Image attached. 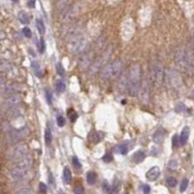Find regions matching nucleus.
<instances>
[{
  "label": "nucleus",
  "instance_id": "a211bd4d",
  "mask_svg": "<svg viewBox=\"0 0 194 194\" xmlns=\"http://www.w3.org/2000/svg\"><path fill=\"white\" fill-rule=\"evenodd\" d=\"M189 134H190V129L188 126H185V128L182 129V131L181 133V136L179 138V140H180V145L181 146H185V144L188 141V137H189Z\"/></svg>",
  "mask_w": 194,
  "mask_h": 194
},
{
  "label": "nucleus",
  "instance_id": "423d86ee",
  "mask_svg": "<svg viewBox=\"0 0 194 194\" xmlns=\"http://www.w3.org/2000/svg\"><path fill=\"white\" fill-rule=\"evenodd\" d=\"M94 56V52H89L84 53L83 56L81 57V59L79 60V64H78V67L81 71H86L89 68V66L91 65L93 60V56Z\"/></svg>",
  "mask_w": 194,
  "mask_h": 194
},
{
  "label": "nucleus",
  "instance_id": "8fccbe9b",
  "mask_svg": "<svg viewBox=\"0 0 194 194\" xmlns=\"http://www.w3.org/2000/svg\"><path fill=\"white\" fill-rule=\"evenodd\" d=\"M71 112H72L71 114H69V117H70L71 121H72V122H74V121H75L76 119H77L78 116H77V114H76L75 112H74V111H72V110H71Z\"/></svg>",
  "mask_w": 194,
  "mask_h": 194
},
{
  "label": "nucleus",
  "instance_id": "13d9d810",
  "mask_svg": "<svg viewBox=\"0 0 194 194\" xmlns=\"http://www.w3.org/2000/svg\"><path fill=\"white\" fill-rule=\"evenodd\" d=\"M125 194H128V193H125Z\"/></svg>",
  "mask_w": 194,
  "mask_h": 194
},
{
  "label": "nucleus",
  "instance_id": "7ed1b4c3",
  "mask_svg": "<svg viewBox=\"0 0 194 194\" xmlns=\"http://www.w3.org/2000/svg\"><path fill=\"white\" fill-rule=\"evenodd\" d=\"M87 46V39L83 36L77 35L76 37L71 39L70 44L68 45V49H69V52H70L71 53L79 54V53H83L84 49H86Z\"/></svg>",
  "mask_w": 194,
  "mask_h": 194
},
{
  "label": "nucleus",
  "instance_id": "4be33fe9",
  "mask_svg": "<svg viewBox=\"0 0 194 194\" xmlns=\"http://www.w3.org/2000/svg\"><path fill=\"white\" fill-rule=\"evenodd\" d=\"M19 22H21L23 24H27L30 22V16L26 13V12H24V11H22V12H19Z\"/></svg>",
  "mask_w": 194,
  "mask_h": 194
},
{
  "label": "nucleus",
  "instance_id": "58836bf2",
  "mask_svg": "<svg viewBox=\"0 0 194 194\" xmlns=\"http://www.w3.org/2000/svg\"><path fill=\"white\" fill-rule=\"evenodd\" d=\"M45 94H46V98H47V101L48 103L51 105L52 102H53V95H52V92L49 90V89H46V91H45Z\"/></svg>",
  "mask_w": 194,
  "mask_h": 194
},
{
  "label": "nucleus",
  "instance_id": "412c9836",
  "mask_svg": "<svg viewBox=\"0 0 194 194\" xmlns=\"http://www.w3.org/2000/svg\"><path fill=\"white\" fill-rule=\"evenodd\" d=\"M13 69L12 64L7 60H0V73L10 72Z\"/></svg>",
  "mask_w": 194,
  "mask_h": 194
},
{
  "label": "nucleus",
  "instance_id": "e433bc0d",
  "mask_svg": "<svg viewBox=\"0 0 194 194\" xmlns=\"http://www.w3.org/2000/svg\"><path fill=\"white\" fill-rule=\"evenodd\" d=\"M56 121H57V125L59 127H62V126L65 125V118H64L62 116H58Z\"/></svg>",
  "mask_w": 194,
  "mask_h": 194
},
{
  "label": "nucleus",
  "instance_id": "1a4fd4ad",
  "mask_svg": "<svg viewBox=\"0 0 194 194\" xmlns=\"http://www.w3.org/2000/svg\"><path fill=\"white\" fill-rule=\"evenodd\" d=\"M164 78H165V72H164V68L161 64H156L155 69H153V81L157 87L161 86L164 82Z\"/></svg>",
  "mask_w": 194,
  "mask_h": 194
},
{
  "label": "nucleus",
  "instance_id": "864d4df0",
  "mask_svg": "<svg viewBox=\"0 0 194 194\" xmlns=\"http://www.w3.org/2000/svg\"><path fill=\"white\" fill-rule=\"evenodd\" d=\"M28 7H30V8H34V6H35V0H29L28 3Z\"/></svg>",
  "mask_w": 194,
  "mask_h": 194
},
{
  "label": "nucleus",
  "instance_id": "a19ab883",
  "mask_svg": "<svg viewBox=\"0 0 194 194\" xmlns=\"http://www.w3.org/2000/svg\"><path fill=\"white\" fill-rule=\"evenodd\" d=\"M22 33H23V35L27 38H30L32 36V32L30 30V28H28V27H24L22 29Z\"/></svg>",
  "mask_w": 194,
  "mask_h": 194
},
{
  "label": "nucleus",
  "instance_id": "473e14b6",
  "mask_svg": "<svg viewBox=\"0 0 194 194\" xmlns=\"http://www.w3.org/2000/svg\"><path fill=\"white\" fill-rule=\"evenodd\" d=\"M56 72L59 76H63L64 74H65V70H64V68L62 66L61 63H57L56 64Z\"/></svg>",
  "mask_w": 194,
  "mask_h": 194
},
{
  "label": "nucleus",
  "instance_id": "603ef678",
  "mask_svg": "<svg viewBox=\"0 0 194 194\" xmlns=\"http://www.w3.org/2000/svg\"><path fill=\"white\" fill-rule=\"evenodd\" d=\"M143 191H144V193H145V194H148V193H150V191H151L150 185H144V186H143Z\"/></svg>",
  "mask_w": 194,
  "mask_h": 194
},
{
  "label": "nucleus",
  "instance_id": "79ce46f5",
  "mask_svg": "<svg viewBox=\"0 0 194 194\" xmlns=\"http://www.w3.org/2000/svg\"><path fill=\"white\" fill-rule=\"evenodd\" d=\"M16 194H33V191L30 188H22V189L18 191Z\"/></svg>",
  "mask_w": 194,
  "mask_h": 194
},
{
  "label": "nucleus",
  "instance_id": "c9c22d12",
  "mask_svg": "<svg viewBox=\"0 0 194 194\" xmlns=\"http://www.w3.org/2000/svg\"><path fill=\"white\" fill-rule=\"evenodd\" d=\"M188 186V180L187 179H183V180L182 181V183H181V191L183 192V191H185L186 190V188Z\"/></svg>",
  "mask_w": 194,
  "mask_h": 194
},
{
  "label": "nucleus",
  "instance_id": "a18cd8bd",
  "mask_svg": "<svg viewBox=\"0 0 194 194\" xmlns=\"http://www.w3.org/2000/svg\"><path fill=\"white\" fill-rule=\"evenodd\" d=\"M103 190L105 192H109V193H110V190H111V186L109 185L108 182H106V181H104V182H103Z\"/></svg>",
  "mask_w": 194,
  "mask_h": 194
},
{
  "label": "nucleus",
  "instance_id": "f257e3e1",
  "mask_svg": "<svg viewBox=\"0 0 194 194\" xmlns=\"http://www.w3.org/2000/svg\"><path fill=\"white\" fill-rule=\"evenodd\" d=\"M141 87V66L135 63L131 65L128 73L127 90L131 96H137Z\"/></svg>",
  "mask_w": 194,
  "mask_h": 194
},
{
  "label": "nucleus",
  "instance_id": "2f4dec72",
  "mask_svg": "<svg viewBox=\"0 0 194 194\" xmlns=\"http://www.w3.org/2000/svg\"><path fill=\"white\" fill-rule=\"evenodd\" d=\"M119 185H121V183H119L118 181H117L115 183H114V185L111 187L110 194H117L119 191Z\"/></svg>",
  "mask_w": 194,
  "mask_h": 194
},
{
  "label": "nucleus",
  "instance_id": "4468645a",
  "mask_svg": "<svg viewBox=\"0 0 194 194\" xmlns=\"http://www.w3.org/2000/svg\"><path fill=\"white\" fill-rule=\"evenodd\" d=\"M127 87H128V75L125 72V73L122 74L118 80L117 88H118L119 92H124L127 89Z\"/></svg>",
  "mask_w": 194,
  "mask_h": 194
},
{
  "label": "nucleus",
  "instance_id": "ea45409f",
  "mask_svg": "<svg viewBox=\"0 0 194 194\" xmlns=\"http://www.w3.org/2000/svg\"><path fill=\"white\" fill-rule=\"evenodd\" d=\"M113 155L111 152H107L105 155L103 156V160L105 161V162H107V163H109V162H111L112 160H113Z\"/></svg>",
  "mask_w": 194,
  "mask_h": 194
},
{
  "label": "nucleus",
  "instance_id": "4c0bfd02",
  "mask_svg": "<svg viewBox=\"0 0 194 194\" xmlns=\"http://www.w3.org/2000/svg\"><path fill=\"white\" fill-rule=\"evenodd\" d=\"M39 190H40V192H41L42 194H46L47 191H48V187H47V185H45L44 182H40V185H39Z\"/></svg>",
  "mask_w": 194,
  "mask_h": 194
},
{
  "label": "nucleus",
  "instance_id": "37998d69",
  "mask_svg": "<svg viewBox=\"0 0 194 194\" xmlns=\"http://www.w3.org/2000/svg\"><path fill=\"white\" fill-rule=\"evenodd\" d=\"M83 187L82 185H77L75 186V188H74V192H75V194H83Z\"/></svg>",
  "mask_w": 194,
  "mask_h": 194
},
{
  "label": "nucleus",
  "instance_id": "5701e85b",
  "mask_svg": "<svg viewBox=\"0 0 194 194\" xmlns=\"http://www.w3.org/2000/svg\"><path fill=\"white\" fill-rule=\"evenodd\" d=\"M63 180H64V182L67 183V185H69V183L72 182V174H71L70 169L68 167H65L63 170Z\"/></svg>",
  "mask_w": 194,
  "mask_h": 194
},
{
  "label": "nucleus",
  "instance_id": "cd10ccee",
  "mask_svg": "<svg viewBox=\"0 0 194 194\" xmlns=\"http://www.w3.org/2000/svg\"><path fill=\"white\" fill-rule=\"evenodd\" d=\"M101 139H102V137H100V133L96 132V131L92 132V133L90 134V136H89V140H90V141H91L92 143H94V144L100 142Z\"/></svg>",
  "mask_w": 194,
  "mask_h": 194
},
{
  "label": "nucleus",
  "instance_id": "2eb2a0df",
  "mask_svg": "<svg viewBox=\"0 0 194 194\" xmlns=\"http://www.w3.org/2000/svg\"><path fill=\"white\" fill-rule=\"evenodd\" d=\"M159 175H160V169H159L157 166H155V167L151 168L150 170L147 172L146 176H147V179L148 181L153 182V181L157 180Z\"/></svg>",
  "mask_w": 194,
  "mask_h": 194
},
{
  "label": "nucleus",
  "instance_id": "f704fd0d",
  "mask_svg": "<svg viewBox=\"0 0 194 194\" xmlns=\"http://www.w3.org/2000/svg\"><path fill=\"white\" fill-rule=\"evenodd\" d=\"M72 160H73V165L76 169H81L82 168V164H81V162H80V160L78 159L77 156H73Z\"/></svg>",
  "mask_w": 194,
  "mask_h": 194
},
{
  "label": "nucleus",
  "instance_id": "7c9ffc66",
  "mask_svg": "<svg viewBox=\"0 0 194 194\" xmlns=\"http://www.w3.org/2000/svg\"><path fill=\"white\" fill-rule=\"evenodd\" d=\"M32 68L34 70V73H35L38 77H41L42 72H41V68H40V65H39L38 61H35V60L32 61Z\"/></svg>",
  "mask_w": 194,
  "mask_h": 194
},
{
  "label": "nucleus",
  "instance_id": "9b49d317",
  "mask_svg": "<svg viewBox=\"0 0 194 194\" xmlns=\"http://www.w3.org/2000/svg\"><path fill=\"white\" fill-rule=\"evenodd\" d=\"M80 31H81V28H80L79 24H70L66 27L65 30L63 31L62 35L65 39H73L74 37H76L77 35H79Z\"/></svg>",
  "mask_w": 194,
  "mask_h": 194
},
{
  "label": "nucleus",
  "instance_id": "c85d7f7f",
  "mask_svg": "<svg viewBox=\"0 0 194 194\" xmlns=\"http://www.w3.org/2000/svg\"><path fill=\"white\" fill-rule=\"evenodd\" d=\"M96 174L94 172H88L87 175V181L89 185H94V183L96 182Z\"/></svg>",
  "mask_w": 194,
  "mask_h": 194
},
{
  "label": "nucleus",
  "instance_id": "aec40b11",
  "mask_svg": "<svg viewBox=\"0 0 194 194\" xmlns=\"http://www.w3.org/2000/svg\"><path fill=\"white\" fill-rule=\"evenodd\" d=\"M146 157V155H145V152H144L143 151H136L135 153L132 156V160L135 162V163H141L144 161V159H145Z\"/></svg>",
  "mask_w": 194,
  "mask_h": 194
},
{
  "label": "nucleus",
  "instance_id": "3c124183",
  "mask_svg": "<svg viewBox=\"0 0 194 194\" xmlns=\"http://www.w3.org/2000/svg\"><path fill=\"white\" fill-rule=\"evenodd\" d=\"M179 143H180V140H179V137L178 135H175L173 137V147H178L179 146Z\"/></svg>",
  "mask_w": 194,
  "mask_h": 194
},
{
  "label": "nucleus",
  "instance_id": "f8f14e48",
  "mask_svg": "<svg viewBox=\"0 0 194 194\" xmlns=\"http://www.w3.org/2000/svg\"><path fill=\"white\" fill-rule=\"evenodd\" d=\"M122 70V61L117 59L111 63V71H112V79H117L121 75Z\"/></svg>",
  "mask_w": 194,
  "mask_h": 194
},
{
  "label": "nucleus",
  "instance_id": "4d7b16f0",
  "mask_svg": "<svg viewBox=\"0 0 194 194\" xmlns=\"http://www.w3.org/2000/svg\"><path fill=\"white\" fill-rule=\"evenodd\" d=\"M192 99H194V90H193V92H192Z\"/></svg>",
  "mask_w": 194,
  "mask_h": 194
},
{
  "label": "nucleus",
  "instance_id": "6e6552de",
  "mask_svg": "<svg viewBox=\"0 0 194 194\" xmlns=\"http://www.w3.org/2000/svg\"><path fill=\"white\" fill-rule=\"evenodd\" d=\"M26 155H28V148L26 145H19L16 148H14V151L12 152V155H11V159L14 161H19L21 160L22 158H23Z\"/></svg>",
  "mask_w": 194,
  "mask_h": 194
},
{
  "label": "nucleus",
  "instance_id": "393cba45",
  "mask_svg": "<svg viewBox=\"0 0 194 194\" xmlns=\"http://www.w3.org/2000/svg\"><path fill=\"white\" fill-rule=\"evenodd\" d=\"M53 141V135H52V131L49 130V128L47 127L46 130H45V143H46L47 146H51Z\"/></svg>",
  "mask_w": 194,
  "mask_h": 194
},
{
  "label": "nucleus",
  "instance_id": "f03ea898",
  "mask_svg": "<svg viewBox=\"0 0 194 194\" xmlns=\"http://www.w3.org/2000/svg\"><path fill=\"white\" fill-rule=\"evenodd\" d=\"M112 51H113V47L112 46H109L105 51H104V53L100 56V57H98L97 59H95L92 64L90 66H89V68L87 69V73H88V76H93L95 75V74L100 70V69L105 66V63L106 61L109 59V57H110L111 53H112Z\"/></svg>",
  "mask_w": 194,
  "mask_h": 194
},
{
  "label": "nucleus",
  "instance_id": "f3484780",
  "mask_svg": "<svg viewBox=\"0 0 194 194\" xmlns=\"http://www.w3.org/2000/svg\"><path fill=\"white\" fill-rule=\"evenodd\" d=\"M169 79H170V83L175 87H179L182 83L181 78L176 71H173V70L170 71V73H169Z\"/></svg>",
  "mask_w": 194,
  "mask_h": 194
},
{
  "label": "nucleus",
  "instance_id": "de8ad7c7",
  "mask_svg": "<svg viewBox=\"0 0 194 194\" xmlns=\"http://www.w3.org/2000/svg\"><path fill=\"white\" fill-rule=\"evenodd\" d=\"M49 185H53V187H56V182H54V179H53V176L52 173H49Z\"/></svg>",
  "mask_w": 194,
  "mask_h": 194
},
{
  "label": "nucleus",
  "instance_id": "20e7f679",
  "mask_svg": "<svg viewBox=\"0 0 194 194\" xmlns=\"http://www.w3.org/2000/svg\"><path fill=\"white\" fill-rule=\"evenodd\" d=\"M29 134V130L26 127H22L19 129H11L7 134V142L8 144L17 143L22 139L26 138Z\"/></svg>",
  "mask_w": 194,
  "mask_h": 194
},
{
  "label": "nucleus",
  "instance_id": "49530a36",
  "mask_svg": "<svg viewBox=\"0 0 194 194\" xmlns=\"http://www.w3.org/2000/svg\"><path fill=\"white\" fill-rule=\"evenodd\" d=\"M178 167V162L176 160H172L169 163V168L171 169V170H176Z\"/></svg>",
  "mask_w": 194,
  "mask_h": 194
},
{
  "label": "nucleus",
  "instance_id": "9d476101",
  "mask_svg": "<svg viewBox=\"0 0 194 194\" xmlns=\"http://www.w3.org/2000/svg\"><path fill=\"white\" fill-rule=\"evenodd\" d=\"M32 162H33V160H32L31 155H26L23 158H22L21 160H19L17 162V165L15 167H17V168L19 169V170L27 173L29 171V169H30L31 166H32Z\"/></svg>",
  "mask_w": 194,
  "mask_h": 194
},
{
  "label": "nucleus",
  "instance_id": "a878e982",
  "mask_svg": "<svg viewBox=\"0 0 194 194\" xmlns=\"http://www.w3.org/2000/svg\"><path fill=\"white\" fill-rule=\"evenodd\" d=\"M36 27L38 29V31L40 34H45V32H46V28H45V24L44 22H42V19H36Z\"/></svg>",
  "mask_w": 194,
  "mask_h": 194
},
{
  "label": "nucleus",
  "instance_id": "bb28decb",
  "mask_svg": "<svg viewBox=\"0 0 194 194\" xmlns=\"http://www.w3.org/2000/svg\"><path fill=\"white\" fill-rule=\"evenodd\" d=\"M18 90H19V87L17 84H11V86H8L6 88H5V94L11 95V94H14Z\"/></svg>",
  "mask_w": 194,
  "mask_h": 194
},
{
  "label": "nucleus",
  "instance_id": "09e8293b",
  "mask_svg": "<svg viewBox=\"0 0 194 194\" xmlns=\"http://www.w3.org/2000/svg\"><path fill=\"white\" fill-rule=\"evenodd\" d=\"M39 51L41 53H43L45 52V41L43 39L40 40V45H39Z\"/></svg>",
  "mask_w": 194,
  "mask_h": 194
},
{
  "label": "nucleus",
  "instance_id": "6e6d98bb",
  "mask_svg": "<svg viewBox=\"0 0 194 194\" xmlns=\"http://www.w3.org/2000/svg\"><path fill=\"white\" fill-rule=\"evenodd\" d=\"M193 49H194V33H193Z\"/></svg>",
  "mask_w": 194,
  "mask_h": 194
},
{
  "label": "nucleus",
  "instance_id": "0eeeda50",
  "mask_svg": "<svg viewBox=\"0 0 194 194\" xmlns=\"http://www.w3.org/2000/svg\"><path fill=\"white\" fill-rule=\"evenodd\" d=\"M21 102H22V96L19 95V94L14 93V94H11V95H9L6 99H5L2 104V108L5 109V110H9L10 108L18 106Z\"/></svg>",
  "mask_w": 194,
  "mask_h": 194
},
{
  "label": "nucleus",
  "instance_id": "b1692460",
  "mask_svg": "<svg viewBox=\"0 0 194 194\" xmlns=\"http://www.w3.org/2000/svg\"><path fill=\"white\" fill-rule=\"evenodd\" d=\"M115 151L117 153H119V155H125L128 152V147H127V145H124V144H122V145H117L115 148Z\"/></svg>",
  "mask_w": 194,
  "mask_h": 194
},
{
  "label": "nucleus",
  "instance_id": "5fc2aeb1",
  "mask_svg": "<svg viewBox=\"0 0 194 194\" xmlns=\"http://www.w3.org/2000/svg\"><path fill=\"white\" fill-rule=\"evenodd\" d=\"M11 1H12V2H18L19 0H11Z\"/></svg>",
  "mask_w": 194,
  "mask_h": 194
},
{
  "label": "nucleus",
  "instance_id": "6ab92c4d",
  "mask_svg": "<svg viewBox=\"0 0 194 194\" xmlns=\"http://www.w3.org/2000/svg\"><path fill=\"white\" fill-rule=\"evenodd\" d=\"M22 109H19L18 106H16V107L10 108L9 110H7L6 116L10 118H16L22 115Z\"/></svg>",
  "mask_w": 194,
  "mask_h": 194
},
{
  "label": "nucleus",
  "instance_id": "39448f33",
  "mask_svg": "<svg viewBox=\"0 0 194 194\" xmlns=\"http://www.w3.org/2000/svg\"><path fill=\"white\" fill-rule=\"evenodd\" d=\"M175 60L178 67L183 72H188L190 69V60L188 59L187 54L183 49H179L176 53Z\"/></svg>",
  "mask_w": 194,
  "mask_h": 194
},
{
  "label": "nucleus",
  "instance_id": "ddd939ff",
  "mask_svg": "<svg viewBox=\"0 0 194 194\" xmlns=\"http://www.w3.org/2000/svg\"><path fill=\"white\" fill-rule=\"evenodd\" d=\"M140 97L144 103H148L150 99V90H148V84L147 81H144L143 84L140 87Z\"/></svg>",
  "mask_w": 194,
  "mask_h": 194
},
{
  "label": "nucleus",
  "instance_id": "c03bdc74",
  "mask_svg": "<svg viewBox=\"0 0 194 194\" xmlns=\"http://www.w3.org/2000/svg\"><path fill=\"white\" fill-rule=\"evenodd\" d=\"M185 109V104H182V103H180V104H178V105L176 106V112L177 113H182L183 110Z\"/></svg>",
  "mask_w": 194,
  "mask_h": 194
},
{
  "label": "nucleus",
  "instance_id": "c756f323",
  "mask_svg": "<svg viewBox=\"0 0 194 194\" xmlns=\"http://www.w3.org/2000/svg\"><path fill=\"white\" fill-rule=\"evenodd\" d=\"M66 88V86H65V83H64L63 81H57L56 84V91L58 93H62L64 92V90H65Z\"/></svg>",
  "mask_w": 194,
  "mask_h": 194
},
{
  "label": "nucleus",
  "instance_id": "72a5a7b5",
  "mask_svg": "<svg viewBox=\"0 0 194 194\" xmlns=\"http://www.w3.org/2000/svg\"><path fill=\"white\" fill-rule=\"evenodd\" d=\"M167 185L171 187H175L177 185V180L174 177H170L167 179Z\"/></svg>",
  "mask_w": 194,
  "mask_h": 194
},
{
  "label": "nucleus",
  "instance_id": "bf43d9fd",
  "mask_svg": "<svg viewBox=\"0 0 194 194\" xmlns=\"http://www.w3.org/2000/svg\"><path fill=\"white\" fill-rule=\"evenodd\" d=\"M61 194H62V193H61Z\"/></svg>",
  "mask_w": 194,
  "mask_h": 194
},
{
  "label": "nucleus",
  "instance_id": "dca6fc26",
  "mask_svg": "<svg viewBox=\"0 0 194 194\" xmlns=\"http://www.w3.org/2000/svg\"><path fill=\"white\" fill-rule=\"evenodd\" d=\"M165 135H166V131L164 130V128H159L155 132L152 136V140L156 144H161L164 139H165Z\"/></svg>",
  "mask_w": 194,
  "mask_h": 194
}]
</instances>
